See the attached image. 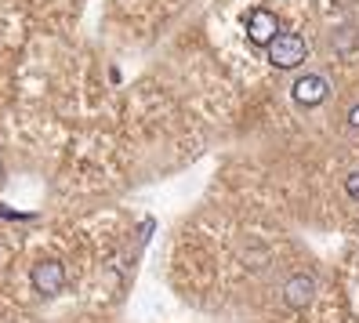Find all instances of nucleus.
I'll return each instance as SVG.
<instances>
[{"instance_id":"f257e3e1","label":"nucleus","mask_w":359,"mask_h":323,"mask_svg":"<svg viewBox=\"0 0 359 323\" xmlns=\"http://www.w3.org/2000/svg\"><path fill=\"white\" fill-rule=\"evenodd\" d=\"M265 48H269V62H272L276 70H294V66H302L305 55H309L305 40H302L298 33H276Z\"/></svg>"},{"instance_id":"f03ea898","label":"nucleus","mask_w":359,"mask_h":323,"mask_svg":"<svg viewBox=\"0 0 359 323\" xmlns=\"http://www.w3.org/2000/svg\"><path fill=\"white\" fill-rule=\"evenodd\" d=\"M327 95H330V84L320 73H309V77H302L298 84H294V102L298 105H320Z\"/></svg>"},{"instance_id":"7ed1b4c3","label":"nucleus","mask_w":359,"mask_h":323,"mask_svg":"<svg viewBox=\"0 0 359 323\" xmlns=\"http://www.w3.org/2000/svg\"><path fill=\"white\" fill-rule=\"evenodd\" d=\"M312 294H316V279L309 272H298V276H290L283 284V301L290 309H305L312 301Z\"/></svg>"},{"instance_id":"20e7f679","label":"nucleus","mask_w":359,"mask_h":323,"mask_svg":"<svg viewBox=\"0 0 359 323\" xmlns=\"http://www.w3.org/2000/svg\"><path fill=\"white\" fill-rule=\"evenodd\" d=\"M62 284H66V272H62L58 262H36L33 265V287L40 294H58Z\"/></svg>"},{"instance_id":"39448f33","label":"nucleus","mask_w":359,"mask_h":323,"mask_svg":"<svg viewBox=\"0 0 359 323\" xmlns=\"http://www.w3.org/2000/svg\"><path fill=\"white\" fill-rule=\"evenodd\" d=\"M276 33H280V22H276V15H272V11L262 8V11H255L247 18V37L255 40V44H269Z\"/></svg>"},{"instance_id":"423d86ee","label":"nucleus","mask_w":359,"mask_h":323,"mask_svg":"<svg viewBox=\"0 0 359 323\" xmlns=\"http://www.w3.org/2000/svg\"><path fill=\"white\" fill-rule=\"evenodd\" d=\"M345 192H348L352 200H359V171H352V175L345 178Z\"/></svg>"},{"instance_id":"0eeeda50","label":"nucleus","mask_w":359,"mask_h":323,"mask_svg":"<svg viewBox=\"0 0 359 323\" xmlns=\"http://www.w3.org/2000/svg\"><path fill=\"white\" fill-rule=\"evenodd\" d=\"M348 124H352V127H359V105H355V110L348 113Z\"/></svg>"},{"instance_id":"6e6552de","label":"nucleus","mask_w":359,"mask_h":323,"mask_svg":"<svg viewBox=\"0 0 359 323\" xmlns=\"http://www.w3.org/2000/svg\"><path fill=\"white\" fill-rule=\"evenodd\" d=\"M0 175H4V164H0Z\"/></svg>"}]
</instances>
